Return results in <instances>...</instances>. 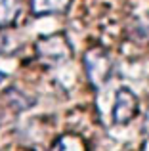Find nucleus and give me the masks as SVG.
Wrapping results in <instances>:
<instances>
[{
    "instance_id": "nucleus-4",
    "label": "nucleus",
    "mask_w": 149,
    "mask_h": 151,
    "mask_svg": "<svg viewBox=\"0 0 149 151\" xmlns=\"http://www.w3.org/2000/svg\"><path fill=\"white\" fill-rule=\"evenodd\" d=\"M71 0H31V10L34 15H52L67 12Z\"/></svg>"
},
{
    "instance_id": "nucleus-3",
    "label": "nucleus",
    "mask_w": 149,
    "mask_h": 151,
    "mask_svg": "<svg viewBox=\"0 0 149 151\" xmlns=\"http://www.w3.org/2000/svg\"><path fill=\"white\" fill-rule=\"evenodd\" d=\"M136 115H138V98H136V94L128 88H120L115 96L113 121L117 124H126Z\"/></svg>"
},
{
    "instance_id": "nucleus-9",
    "label": "nucleus",
    "mask_w": 149,
    "mask_h": 151,
    "mask_svg": "<svg viewBox=\"0 0 149 151\" xmlns=\"http://www.w3.org/2000/svg\"><path fill=\"white\" fill-rule=\"evenodd\" d=\"M4 78H6V75H4V73H0V82H2Z\"/></svg>"
},
{
    "instance_id": "nucleus-5",
    "label": "nucleus",
    "mask_w": 149,
    "mask_h": 151,
    "mask_svg": "<svg viewBox=\"0 0 149 151\" xmlns=\"http://www.w3.org/2000/svg\"><path fill=\"white\" fill-rule=\"evenodd\" d=\"M23 10L21 0H0V27H11Z\"/></svg>"
},
{
    "instance_id": "nucleus-2",
    "label": "nucleus",
    "mask_w": 149,
    "mask_h": 151,
    "mask_svg": "<svg viewBox=\"0 0 149 151\" xmlns=\"http://www.w3.org/2000/svg\"><path fill=\"white\" fill-rule=\"evenodd\" d=\"M37 54L46 65H59V63L71 59L73 52L65 35L56 33L50 37H42L37 42Z\"/></svg>"
},
{
    "instance_id": "nucleus-8",
    "label": "nucleus",
    "mask_w": 149,
    "mask_h": 151,
    "mask_svg": "<svg viewBox=\"0 0 149 151\" xmlns=\"http://www.w3.org/2000/svg\"><path fill=\"white\" fill-rule=\"evenodd\" d=\"M4 48H6V37H4V35L0 33V54L4 52Z\"/></svg>"
},
{
    "instance_id": "nucleus-6",
    "label": "nucleus",
    "mask_w": 149,
    "mask_h": 151,
    "mask_svg": "<svg viewBox=\"0 0 149 151\" xmlns=\"http://www.w3.org/2000/svg\"><path fill=\"white\" fill-rule=\"evenodd\" d=\"M52 151H88V147H86L82 138L67 134V136H61L59 140L54 144Z\"/></svg>"
},
{
    "instance_id": "nucleus-7",
    "label": "nucleus",
    "mask_w": 149,
    "mask_h": 151,
    "mask_svg": "<svg viewBox=\"0 0 149 151\" xmlns=\"http://www.w3.org/2000/svg\"><path fill=\"white\" fill-rule=\"evenodd\" d=\"M143 132L149 136V109H147V113H145V119H143Z\"/></svg>"
},
{
    "instance_id": "nucleus-1",
    "label": "nucleus",
    "mask_w": 149,
    "mask_h": 151,
    "mask_svg": "<svg viewBox=\"0 0 149 151\" xmlns=\"http://www.w3.org/2000/svg\"><path fill=\"white\" fill-rule=\"evenodd\" d=\"M84 71L92 88L100 90L109 82L113 71V63L109 54L103 48H90L84 54Z\"/></svg>"
}]
</instances>
